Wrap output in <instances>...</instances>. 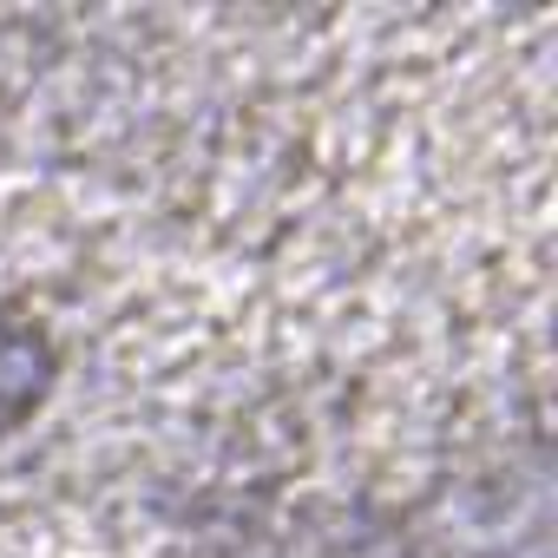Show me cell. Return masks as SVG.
I'll use <instances>...</instances> for the list:
<instances>
[]
</instances>
